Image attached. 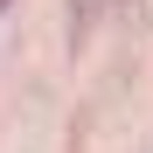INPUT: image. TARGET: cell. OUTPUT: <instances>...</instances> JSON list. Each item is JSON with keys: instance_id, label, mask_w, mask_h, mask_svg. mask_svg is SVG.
<instances>
[{"instance_id": "1", "label": "cell", "mask_w": 153, "mask_h": 153, "mask_svg": "<svg viewBox=\"0 0 153 153\" xmlns=\"http://www.w3.org/2000/svg\"><path fill=\"white\" fill-rule=\"evenodd\" d=\"M97 7H105V0H70V49H84V42H91Z\"/></svg>"}, {"instance_id": "2", "label": "cell", "mask_w": 153, "mask_h": 153, "mask_svg": "<svg viewBox=\"0 0 153 153\" xmlns=\"http://www.w3.org/2000/svg\"><path fill=\"white\" fill-rule=\"evenodd\" d=\"M0 14H7V0H0Z\"/></svg>"}]
</instances>
